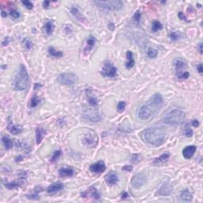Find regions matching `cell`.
Segmentation results:
<instances>
[{"mask_svg": "<svg viewBox=\"0 0 203 203\" xmlns=\"http://www.w3.org/2000/svg\"><path fill=\"white\" fill-rule=\"evenodd\" d=\"M163 105L164 99L160 94H155L146 103L140 106L137 112L138 118L141 121L149 120L160 110Z\"/></svg>", "mask_w": 203, "mask_h": 203, "instance_id": "cell-1", "label": "cell"}, {"mask_svg": "<svg viewBox=\"0 0 203 203\" xmlns=\"http://www.w3.org/2000/svg\"><path fill=\"white\" fill-rule=\"evenodd\" d=\"M142 138L148 144L157 147L165 143L167 138V132L164 128H149L142 133Z\"/></svg>", "mask_w": 203, "mask_h": 203, "instance_id": "cell-2", "label": "cell"}, {"mask_svg": "<svg viewBox=\"0 0 203 203\" xmlns=\"http://www.w3.org/2000/svg\"><path fill=\"white\" fill-rule=\"evenodd\" d=\"M29 83H30V78L26 68L23 64H21L14 75V87L18 91H25L28 88Z\"/></svg>", "mask_w": 203, "mask_h": 203, "instance_id": "cell-3", "label": "cell"}, {"mask_svg": "<svg viewBox=\"0 0 203 203\" xmlns=\"http://www.w3.org/2000/svg\"><path fill=\"white\" fill-rule=\"evenodd\" d=\"M185 119V113L180 110H173L164 118V122L169 125H178L183 123Z\"/></svg>", "mask_w": 203, "mask_h": 203, "instance_id": "cell-4", "label": "cell"}, {"mask_svg": "<svg viewBox=\"0 0 203 203\" xmlns=\"http://www.w3.org/2000/svg\"><path fill=\"white\" fill-rule=\"evenodd\" d=\"M94 3L98 6L99 8L103 10H121L123 6L121 1L119 0H113V1H95Z\"/></svg>", "mask_w": 203, "mask_h": 203, "instance_id": "cell-5", "label": "cell"}, {"mask_svg": "<svg viewBox=\"0 0 203 203\" xmlns=\"http://www.w3.org/2000/svg\"><path fill=\"white\" fill-rule=\"evenodd\" d=\"M77 80L78 77L74 73H62L57 77L58 83L62 85H73L77 82Z\"/></svg>", "mask_w": 203, "mask_h": 203, "instance_id": "cell-6", "label": "cell"}, {"mask_svg": "<svg viewBox=\"0 0 203 203\" xmlns=\"http://www.w3.org/2000/svg\"><path fill=\"white\" fill-rule=\"evenodd\" d=\"M101 74L105 77H115L117 76V68L110 61H106L102 70Z\"/></svg>", "mask_w": 203, "mask_h": 203, "instance_id": "cell-7", "label": "cell"}, {"mask_svg": "<svg viewBox=\"0 0 203 203\" xmlns=\"http://www.w3.org/2000/svg\"><path fill=\"white\" fill-rule=\"evenodd\" d=\"M98 143V137L95 132L90 130L83 138V144L88 147H95Z\"/></svg>", "mask_w": 203, "mask_h": 203, "instance_id": "cell-8", "label": "cell"}, {"mask_svg": "<svg viewBox=\"0 0 203 203\" xmlns=\"http://www.w3.org/2000/svg\"><path fill=\"white\" fill-rule=\"evenodd\" d=\"M172 191H173V187L171 184L170 181L167 179L166 181H164V183L162 184L160 188L159 189L157 194L161 196H167V195H170L172 193Z\"/></svg>", "mask_w": 203, "mask_h": 203, "instance_id": "cell-9", "label": "cell"}, {"mask_svg": "<svg viewBox=\"0 0 203 203\" xmlns=\"http://www.w3.org/2000/svg\"><path fill=\"white\" fill-rule=\"evenodd\" d=\"M145 181H146V177L144 174H137L132 179L131 184L135 189H139L140 187L144 185Z\"/></svg>", "mask_w": 203, "mask_h": 203, "instance_id": "cell-10", "label": "cell"}, {"mask_svg": "<svg viewBox=\"0 0 203 203\" xmlns=\"http://www.w3.org/2000/svg\"><path fill=\"white\" fill-rule=\"evenodd\" d=\"M90 170L93 173H102V172H104L106 171L105 163L103 161H98L97 163L91 164L90 166Z\"/></svg>", "mask_w": 203, "mask_h": 203, "instance_id": "cell-11", "label": "cell"}, {"mask_svg": "<svg viewBox=\"0 0 203 203\" xmlns=\"http://www.w3.org/2000/svg\"><path fill=\"white\" fill-rule=\"evenodd\" d=\"M71 13L80 22L83 23L86 22V18L84 16V14H83L82 11L79 10L77 7H72L71 8Z\"/></svg>", "mask_w": 203, "mask_h": 203, "instance_id": "cell-12", "label": "cell"}, {"mask_svg": "<svg viewBox=\"0 0 203 203\" xmlns=\"http://www.w3.org/2000/svg\"><path fill=\"white\" fill-rule=\"evenodd\" d=\"M197 148L194 145H189L184 148L183 150V156H184L185 159L189 160L190 158L192 157L194 154V152H196Z\"/></svg>", "mask_w": 203, "mask_h": 203, "instance_id": "cell-13", "label": "cell"}, {"mask_svg": "<svg viewBox=\"0 0 203 203\" xmlns=\"http://www.w3.org/2000/svg\"><path fill=\"white\" fill-rule=\"evenodd\" d=\"M106 182L110 185V186H113V185H115V184L118 183V177L117 175V174L115 173L114 171H110L109 172L105 177Z\"/></svg>", "mask_w": 203, "mask_h": 203, "instance_id": "cell-14", "label": "cell"}, {"mask_svg": "<svg viewBox=\"0 0 203 203\" xmlns=\"http://www.w3.org/2000/svg\"><path fill=\"white\" fill-rule=\"evenodd\" d=\"M7 129L8 131L10 132V133H12L13 135H18L20 134L22 132V128L21 126L18 125H15L13 124V122L11 121H9V123L7 125Z\"/></svg>", "mask_w": 203, "mask_h": 203, "instance_id": "cell-15", "label": "cell"}, {"mask_svg": "<svg viewBox=\"0 0 203 203\" xmlns=\"http://www.w3.org/2000/svg\"><path fill=\"white\" fill-rule=\"evenodd\" d=\"M63 188H64V185H63L62 183L58 182V183H55L50 185L46 190H47V193L53 194H55L60 191V190H61Z\"/></svg>", "mask_w": 203, "mask_h": 203, "instance_id": "cell-16", "label": "cell"}, {"mask_svg": "<svg viewBox=\"0 0 203 203\" xmlns=\"http://www.w3.org/2000/svg\"><path fill=\"white\" fill-rule=\"evenodd\" d=\"M95 42H96V39H95L94 37L91 36L87 38V41H86V45L84 47V53L86 54L90 53L91 50L95 47Z\"/></svg>", "mask_w": 203, "mask_h": 203, "instance_id": "cell-17", "label": "cell"}, {"mask_svg": "<svg viewBox=\"0 0 203 203\" xmlns=\"http://www.w3.org/2000/svg\"><path fill=\"white\" fill-rule=\"evenodd\" d=\"M82 196L93 197V198H95V199L96 200H98L100 198V195H99V194L98 193L97 190H96L95 188H94V187H91L89 190H87V191H85V192H83V193L82 194Z\"/></svg>", "mask_w": 203, "mask_h": 203, "instance_id": "cell-18", "label": "cell"}, {"mask_svg": "<svg viewBox=\"0 0 203 203\" xmlns=\"http://www.w3.org/2000/svg\"><path fill=\"white\" fill-rule=\"evenodd\" d=\"M169 157H170V155L168 154V153L161 155L160 157H157L155 159V160L153 161V164L156 165V166H159L160 164H164L165 162H167L168 160Z\"/></svg>", "mask_w": 203, "mask_h": 203, "instance_id": "cell-19", "label": "cell"}, {"mask_svg": "<svg viewBox=\"0 0 203 203\" xmlns=\"http://www.w3.org/2000/svg\"><path fill=\"white\" fill-rule=\"evenodd\" d=\"M175 68H176L177 74H179V73L183 72V70L184 69V68L187 67V64L183 60H182L180 59H176L175 60Z\"/></svg>", "mask_w": 203, "mask_h": 203, "instance_id": "cell-20", "label": "cell"}, {"mask_svg": "<svg viewBox=\"0 0 203 203\" xmlns=\"http://www.w3.org/2000/svg\"><path fill=\"white\" fill-rule=\"evenodd\" d=\"M126 58H127V62L125 64V67L128 69L132 68L134 66L135 61L133 59V55L131 51H128L126 53Z\"/></svg>", "mask_w": 203, "mask_h": 203, "instance_id": "cell-21", "label": "cell"}, {"mask_svg": "<svg viewBox=\"0 0 203 203\" xmlns=\"http://www.w3.org/2000/svg\"><path fill=\"white\" fill-rule=\"evenodd\" d=\"M74 174V171L72 168L69 167H65V168H61L59 171V175L60 177H70L72 176Z\"/></svg>", "mask_w": 203, "mask_h": 203, "instance_id": "cell-22", "label": "cell"}, {"mask_svg": "<svg viewBox=\"0 0 203 203\" xmlns=\"http://www.w3.org/2000/svg\"><path fill=\"white\" fill-rule=\"evenodd\" d=\"M180 198L183 202H190L192 200V194H190V190H188V189H185V190H183L181 192Z\"/></svg>", "mask_w": 203, "mask_h": 203, "instance_id": "cell-23", "label": "cell"}, {"mask_svg": "<svg viewBox=\"0 0 203 203\" xmlns=\"http://www.w3.org/2000/svg\"><path fill=\"white\" fill-rule=\"evenodd\" d=\"M45 131L44 130V129L38 127L36 129V142L37 144H39L43 140V137H45Z\"/></svg>", "mask_w": 203, "mask_h": 203, "instance_id": "cell-24", "label": "cell"}, {"mask_svg": "<svg viewBox=\"0 0 203 203\" xmlns=\"http://www.w3.org/2000/svg\"><path fill=\"white\" fill-rule=\"evenodd\" d=\"M2 141H3V144L4 147L7 150L13 147V141H11V139L10 137H8L7 136L2 137Z\"/></svg>", "mask_w": 203, "mask_h": 203, "instance_id": "cell-25", "label": "cell"}, {"mask_svg": "<svg viewBox=\"0 0 203 203\" xmlns=\"http://www.w3.org/2000/svg\"><path fill=\"white\" fill-rule=\"evenodd\" d=\"M49 55L53 57H56V58H60V57H62L63 56V53L60 51H57L56 49H54L53 47H49Z\"/></svg>", "mask_w": 203, "mask_h": 203, "instance_id": "cell-26", "label": "cell"}, {"mask_svg": "<svg viewBox=\"0 0 203 203\" xmlns=\"http://www.w3.org/2000/svg\"><path fill=\"white\" fill-rule=\"evenodd\" d=\"M45 32L48 35L52 34L53 30H54V25H53V22H51V21L47 22L45 25Z\"/></svg>", "mask_w": 203, "mask_h": 203, "instance_id": "cell-27", "label": "cell"}, {"mask_svg": "<svg viewBox=\"0 0 203 203\" xmlns=\"http://www.w3.org/2000/svg\"><path fill=\"white\" fill-rule=\"evenodd\" d=\"M163 29V26L159 21H153L152 24V32H157L158 30H160Z\"/></svg>", "mask_w": 203, "mask_h": 203, "instance_id": "cell-28", "label": "cell"}, {"mask_svg": "<svg viewBox=\"0 0 203 203\" xmlns=\"http://www.w3.org/2000/svg\"><path fill=\"white\" fill-rule=\"evenodd\" d=\"M87 100L88 103L92 107H97L98 106V100L95 96H92L91 95H87Z\"/></svg>", "mask_w": 203, "mask_h": 203, "instance_id": "cell-29", "label": "cell"}, {"mask_svg": "<svg viewBox=\"0 0 203 203\" xmlns=\"http://www.w3.org/2000/svg\"><path fill=\"white\" fill-rule=\"evenodd\" d=\"M40 101H41V100H40L39 98H37V97H36V96L33 97L32 99L30 100V107H31V108H34V107L37 106L39 105Z\"/></svg>", "mask_w": 203, "mask_h": 203, "instance_id": "cell-30", "label": "cell"}, {"mask_svg": "<svg viewBox=\"0 0 203 203\" xmlns=\"http://www.w3.org/2000/svg\"><path fill=\"white\" fill-rule=\"evenodd\" d=\"M5 186L7 188L10 189V190H12V189H14V188H17L21 186V183H18V182H12V183H8L5 184Z\"/></svg>", "mask_w": 203, "mask_h": 203, "instance_id": "cell-31", "label": "cell"}, {"mask_svg": "<svg viewBox=\"0 0 203 203\" xmlns=\"http://www.w3.org/2000/svg\"><path fill=\"white\" fill-rule=\"evenodd\" d=\"M157 54H158L157 51H156V49H152V48L148 49L147 55L149 58H155V57H156Z\"/></svg>", "mask_w": 203, "mask_h": 203, "instance_id": "cell-32", "label": "cell"}, {"mask_svg": "<svg viewBox=\"0 0 203 203\" xmlns=\"http://www.w3.org/2000/svg\"><path fill=\"white\" fill-rule=\"evenodd\" d=\"M126 106V102L124 101L119 102V103L118 104V111L119 113H121L125 110V108Z\"/></svg>", "mask_w": 203, "mask_h": 203, "instance_id": "cell-33", "label": "cell"}, {"mask_svg": "<svg viewBox=\"0 0 203 203\" xmlns=\"http://www.w3.org/2000/svg\"><path fill=\"white\" fill-rule=\"evenodd\" d=\"M177 76L179 79H186L189 78L190 76V74L188 72H183L182 73H179V74H177Z\"/></svg>", "mask_w": 203, "mask_h": 203, "instance_id": "cell-34", "label": "cell"}, {"mask_svg": "<svg viewBox=\"0 0 203 203\" xmlns=\"http://www.w3.org/2000/svg\"><path fill=\"white\" fill-rule=\"evenodd\" d=\"M60 155H61V151L58 150L54 152L53 157L51 159V162H55L56 160H57L59 159L60 156Z\"/></svg>", "mask_w": 203, "mask_h": 203, "instance_id": "cell-35", "label": "cell"}, {"mask_svg": "<svg viewBox=\"0 0 203 203\" xmlns=\"http://www.w3.org/2000/svg\"><path fill=\"white\" fill-rule=\"evenodd\" d=\"M179 37H180V34L175 31H171L170 33V37L172 41H177L179 38Z\"/></svg>", "mask_w": 203, "mask_h": 203, "instance_id": "cell-36", "label": "cell"}, {"mask_svg": "<svg viewBox=\"0 0 203 203\" xmlns=\"http://www.w3.org/2000/svg\"><path fill=\"white\" fill-rule=\"evenodd\" d=\"M22 3L25 6V7H26L27 9H29V10H32L33 7V3L30 2V1H28V0H26V1H22Z\"/></svg>", "mask_w": 203, "mask_h": 203, "instance_id": "cell-37", "label": "cell"}, {"mask_svg": "<svg viewBox=\"0 0 203 203\" xmlns=\"http://www.w3.org/2000/svg\"><path fill=\"white\" fill-rule=\"evenodd\" d=\"M23 44H24V45H25V47H26L27 49H30L32 48V42H31L29 39H27V38L24 39Z\"/></svg>", "mask_w": 203, "mask_h": 203, "instance_id": "cell-38", "label": "cell"}, {"mask_svg": "<svg viewBox=\"0 0 203 203\" xmlns=\"http://www.w3.org/2000/svg\"><path fill=\"white\" fill-rule=\"evenodd\" d=\"M141 18V12L138 10V11H137V12L134 14V15H133V19H134L137 23H140Z\"/></svg>", "mask_w": 203, "mask_h": 203, "instance_id": "cell-39", "label": "cell"}, {"mask_svg": "<svg viewBox=\"0 0 203 203\" xmlns=\"http://www.w3.org/2000/svg\"><path fill=\"white\" fill-rule=\"evenodd\" d=\"M10 14L11 15V16L13 17L14 18H18L20 17V13L16 10H10Z\"/></svg>", "mask_w": 203, "mask_h": 203, "instance_id": "cell-40", "label": "cell"}, {"mask_svg": "<svg viewBox=\"0 0 203 203\" xmlns=\"http://www.w3.org/2000/svg\"><path fill=\"white\" fill-rule=\"evenodd\" d=\"M192 133H193V131L190 129V128H188V127H187V128H186V129L184 130V134H185V136H186V137H191V136H192Z\"/></svg>", "mask_w": 203, "mask_h": 203, "instance_id": "cell-41", "label": "cell"}, {"mask_svg": "<svg viewBox=\"0 0 203 203\" xmlns=\"http://www.w3.org/2000/svg\"><path fill=\"white\" fill-rule=\"evenodd\" d=\"M54 3V2H51V1H45V2L43 3V7H44V8H45V9H49L50 5L52 3Z\"/></svg>", "mask_w": 203, "mask_h": 203, "instance_id": "cell-42", "label": "cell"}, {"mask_svg": "<svg viewBox=\"0 0 203 203\" xmlns=\"http://www.w3.org/2000/svg\"><path fill=\"white\" fill-rule=\"evenodd\" d=\"M27 198H30V199H38L39 198V195L37 194V193L35 192L34 194H31V195H27Z\"/></svg>", "mask_w": 203, "mask_h": 203, "instance_id": "cell-43", "label": "cell"}, {"mask_svg": "<svg viewBox=\"0 0 203 203\" xmlns=\"http://www.w3.org/2000/svg\"><path fill=\"white\" fill-rule=\"evenodd\" d=\"M139 160H140V156L138 155H133L131 158V161L133 163H137L139 161Z\"/></svg>", "mask_w": 203, "mask_h": 203, "instance_id": "cell-44", "label": "cell"}, {"mask_svg": "<svg viewBox=\"0 0 203 203\" xmlns=\"http://www.w3.org/2000/svg\"><path fill=\"white\" fill-rule=\"evenodd\" d=\"M178 16H179V18L182 21H187V18H186V17H185V15H184L183 12H179V14H178Z\"/></svg>", "mask_w": 203, "mask_h": 203, "instance_id": "cell-45", "label": "cell"}, {"mask_svg": "<svg viewBox=\"0 0 203 203\" xmlns=\"http://www.w3.org/2000/svg\"><path fill=\"white\" fill-rule=\"evenodd\" d=\"M133 166H124L122 167V170L123 171H131L133 170Z\"/></svg>", "mask_w": 203, "mask_h": 203, "instance_id": "cell-46", "label": "cell"}, {"mask_svg": "<svg viewBox=\"0 0 203 203\" xmlns=\"http://www.w3.org/2000/svg\"><path fill=\"white\" fill-rule=\"evenodd\" d=\"M191 125H193L194 127H198L199 126V121L198 120H193L191 122Z\"/></svg>", "mask_w": 203, "mask_h": 203, "instance_id": "cell-47", "label": "cell"}, {"mask_svg": "<svg viewBox=\"0 0 203 203\" xmlns=\"http://www.w3.org/2000/svg\"><path fill=\"white\" fill-rule=\"evenodd\" d=\"M197 70L198 71V72H199V73H202L203 68H202V64H199L197 66Z\"/></svg>", "mask_w": 203, "mask_h": 203, "instance_id": "cell-48", "label": "cell"}, {"mask_svg": "<svg viewBox=\"0 0 203 203\" xmlns=\"http://www.w3.org/2000/svg\"><path fill=\"white\" fill-rule=\"evenodd\" d=\"M8 44H9V37H6L4 41H3V43H2V45H3V46H6Z\"/></svg>", "mask_w": 203, "mask_h": 203, "instance_id": "cell-49", "label": "cell"}, {"mask_svg": "<svg viewBox=\"0 0 203 203\" xmlns=\"http://www.w3.org/2000/svg\"><path fill=\"white\" fill-rule=\"evenodd\" d=\"M198 49H199L200 53H202V43H200L198 45Z\"/></svg>", "mask_w": 203, "mask_h": 203, "instance_id": "cell-50", "label": "cell"}, {"mask_svg": "<svg viewBox=\"0 0 203 203\" xmlns=\"http://www.w3.org/2000/svg\"><path fill=\"white\" fill-rule=\"evenodd\" d=\"M128 193L127 192H124L123 193V194H122V199H125V198H128Z\"/></svg>", "mask_w": 203, "mask_h": 203, "instance_id": "cell-51", "label": "cell"}, {"mask_svg": "<svg viewBox=\"0 0 203 203\" xmlns=\"http://www.w3.org/2000/svg\"><path fill=\"white\" fill-rule=\"evenodd\" d=\"M1 14H2V16L3 17H7V14L5 12V11H3V10H2V12H1Z\"/></svg>", "mask_w": 203, "mask_h": 203, "instance_id": "cell-52", "label": "cell"}, {"mask_svg": "<svg viewBox=\"0 0 203 203\" xmlns=\"http://www.w3.org/2000/svg\"><path fill=\"white\" fill-rule=\"evenodd\" d=\"M109 27H110L112 30H114V24H112V23H110V24L109 25Z\"/></svg>", "mask_w": 203, "mask_h": 203, "instance_id": "cell-53", "label": "cell"}]
</instances>
